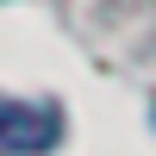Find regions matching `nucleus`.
Wrapping results in <instances>:
<instances>
[{
  "mask_svg": "<svg viewBox=\"0 0 156 156\" xmlns=\"http://www.w3.org/2000/svg\"><path fill=\"white\" fill-rule=\"evenodd\" d=\"M62 137V112L50 100H6L0 94V150L6 156H44Z\"/></svg>",
  "mask_w": 156,
  "mask_h": 156,
  "instance_id": "f257e3e1",
  "label": "nucleus"
}]
</instances>
